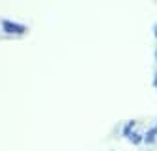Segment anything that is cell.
<instances>
[{
  "instance_id": "5",
  "label": "cell",
  "mask_w": 157,
  "mask_h": 151,
  "mask_svg": "<svg viewBox=\"0 0 157 151\" xmlns=\"http://www.w3.org/2000/svg\"><path fill=\"white\" fill-rule=\"evenodd\" d=\"M153 86H157V73H155V79H153Z\"/></svg>"
},
{
  "instance_id": "1",
  "label": "cell",
  "mask_w": 157,
  "mask_h": 151,
  "mask_svg": "<svg viewBox=\"0 0 157 151\" xmlns=\"http://www.w3.org/2000/svg\"><path fill=\"white\" fill-rule=\"evenodd\" d=\"M0 24H2V28H4L6 32H10V34H25V32L28 30L26 26H23V24H15V23H11V21H6V19H4Z\"/></svg>"
},
{
  "instance_id": "4",
  "label": "cell",
  "mask_w": 157,
  "mask_h": 151,
  "mask_svg": "<svg viewBox=\"0 0 157 151\" xmlns=\"http://www.w3.org/2000/svg\"><path fill=\"white\" fill-rule=\"evenodd\" d=\"M129 138H131V142H133V144H140V142L144 140V138H142L140 134H136V133H135V134H131Z\"/></svg>"
},
{
  "instance_id": "3",
  "label": "cell",
  "mask_w": 157,
  "mask_h": 151,
  "mask_svg": "<svg viewBox=\"0 0 157 151\" xmlns=\"http://www.w3.org/2000/svg\"><path fill=\"white\" fill-rule=\"evenodd\" d=\"M135 127V121H129V125H125V129H124V136H131V129Z\"/></svg>"
},
{
  "instance_id": "7",
  "label": "cell",
  "mask_w": 157,
  "mask_h": 151,
  "mask_svg": "<svg viewBox=\"0 0 157 151\" xmlns=\"http://www.w3.org/2000/svg\"><path fill=\"white\" fill-rule=\"evenodd\" d=\"M155 58H157V50H155Z\"/></svg>"
},
{
  "instance_id": "6",
  "label": "cell",
  "mask_w": 157,
  "mask_h": 151,
  "mask_svg": "<svg viewBox=\"0 0 157 151\" xmlns=\"http://www.w3.org/2000/svg\"><path fill=\"white\" fill-rule=\"evenodd\" d=\"M155 37H157V24H155Z\"/></svg>"
},
{
  "instance_id": "2",
  "label": "cell",
  "mask_w": 157,
  "mask_h": 151,
  "mask_svg": "<svg viewBox=\"0 0 157 151\" xmlns=\"http://www.w3.org/2000/svg\"><path fill=\"white\" fill-rule=\"evenodd\" d=\"M155 136H157V125H155V127H151L148 133H146L144 142H146V144H153V142H155Z\"/></svg>"
}]
</instances>
